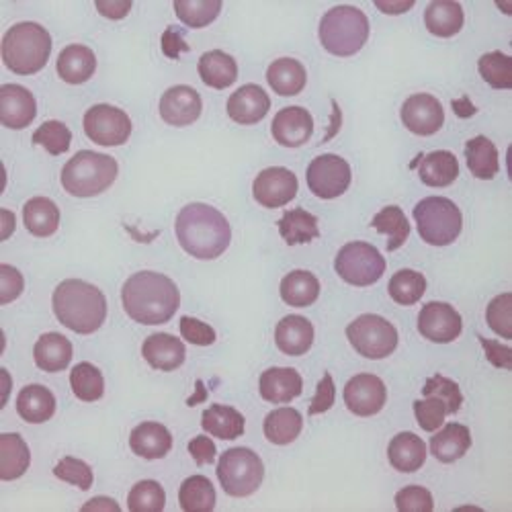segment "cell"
<instances>
[{
  "instance_id": "1",
  "label": "cell",
  "mask_w": 512,
  "mask_h": 512,
  "mask_svg": "<svg viewBox=\"0 0 512 512\" xmlns=\"http://www.w3.org/2000/svg\"><path fill=\"white\" fill-rule=\"evenodd\" d=\"M121 302L125 314L144 326L166 324L181 306L177 283L154 271H140L123 283Z\"/></svg>"
},
{
  "instance_id": "2",
  "label": "cell",
  "mask_w": 512,
  "mask_h": 512,
  "mask_svg": "<svg viewBox=\"0 0 512 512\" xmlns=\"http://www.w3.org/2000/svg\"><path fill=\"white\" fill-rule=\"evenodd\" d=\"M181 248L199 261L222 256L232 242V228L224 213L207 203L185 205L175 224Z\"/></svg>"
},
{
  "instance_id": "3",
  "label": "cell",
  "mask_w": 512,
  "mask_h": 512,
  "mask_svg": "<svg viewBox=\"0 0 512 512\" xmlns=\"http://www.w3.org/2000/svg\"><path fill=\"white\" fill-rule=\"evenodd\" d=\"M58 322L76 334L97 332L107 318V300L99 287L82 279L62 281L52 297Z\"/></svg>"
},
{
  "instance_id": "4",
  "label": "cell",
  "mask_w": 512,
  "mask_h": 512,
  "mask_svg": "<svg viewBox=\"0 0 512 512\" xmlns=\"http://www.w3.org/2000/svg\"><path fill=\"white\" fill-rule=\"evenodd\" d=\"M3 62L19 74L31 76L44 70L52 54V35L39 23H17L3 37Z\"/></svg>"
},
{
  "instance_id": "5",
  "label": "cell",
  "mask_w": 512,
  "mask_h": 512,
  "mask_svg": "<svg viewBox=\"0 0 512 512\" xmlns=\"http://www.w3.org/2000/svg\"><path fill=\"white\" fill-rule=\"evenodd\" d=\"M119 175V164L113 156L82 150L74 154L62 168V187L78 199H89L105 193Z\"/></svg>"
},
{
  "instance_id": "6",
  "label": "cell",
  "mask_w": 512,
  "mask_h": 512,
  "mask_svg": "<svg viewBox=\"0 0 512 512\" xmlns=\"http://www.w3.org/2000/svg\"><path fill=\"white\" fill-rule=\"evenodd\" d=\"M369 39L367 15L351 5L330 9L320 21V41L328 54L349 58L363 50Z\"/></svg>"
},
{
  "instance_id": "7",
  "label": "cell",
  "mask_w": 512,
  "mask_h": 512,
  "mask_svg": "<svg viewBox=\"0 0 512 512\" xmlns=\"http://www.w3.org/2000/svg\"><path fill=\"white\" fill-rule=\"evenodd\" d=\"M414 220L420 238L431 246H449L463 230L461 211L447 197L422 199L414 207Z\"/></svg>"
},
{
  "instance_id": "8",
  "label": "cell",
  "mask_w": 512,
  "mask_h": 512,
  "mask_svg": "<svg viewBox=\"0 0 512 512\" xmlns=\"http://www.w3.org/2000/svg\"><path fill=\"white\" fill-rule=\"evenodd\" d=\"M218 480L228 496L246 498L259 490L265 480L263 459L246 447L228 449L218 461Z\"/></svg>"
},
{
  "instance_id": "9",
  "label": "cell",
  "mask_w": 512,
  "mask_h": 512,
  "mask_svg": "<svg viewBox=\"0 0 512 512\" xmlns=\"http://www.w3.org/2000/svg\"><path fill=\"white\" fill-rule=\"evenodd\" d=\"M353 349L365 359H386L398 349V330L392 322L377 314H363L347 328Z\"/></svg>"
},
{
  "instance_id": "10",
  "label": "cell",
  "mask_w": 512,
  "mask_h": 512,
  "mask_svg": "<svg viewBox=\"0 0 512 512\" xmlns=\"http://www.w3.org/2000/svg\"><path fill=\"white\" fill-rule=\"evenodd\" d=\"M334 269L338 277L355 287H369L386 273V259L367 242H349L338 250Z\"/></svg>"
},
{
  "instance_id": "11",
  "label": "cell",
  "mask_w": 512,
  "mask_h": 512,
  "mask_svg": "<svg viewBox=\"0 0 512 512\" xmlns=\"http://www.w3.org/2000/svg\"><path fill=\"white\" fill-rule=\"evenodd\" d=\"M84 134L91 142L113 148L123 146L132 136V119L123 109L113 105H95L84 113Z\"/></svg>"
},
{
  "instance_id": "12",
  "label": "cell",
  "mask_w": 512,
  "mask_h": 512,
  "mask_svg": "<svg viewBox=\"0 0 512 512\" xmlns=\"http://www.w3.org/2000/svg\"><path fill=\"white\" fill-rule=\"evenodd\" d=\"M308 187L320 199H336L351 187V166L336 154H322L308 166Z\"/></svg>"
},
{
  "instance_id": "13",
  "label": "cell",
  "mask_w": 512,
  "mask_h": 512,
  "mask_svg": "<svg viewBox=\"0 0 512 512\" xmlns=\"http://www.w3.org/2000/svg\"><path fill=\"white\" fill-rule=\"evenodd\" d=\"M463 320L459 312L445 302L426 304L418 314V332L437 345H447L459 338Z\"/></svg>"
},
{
  "instance_id": "14",
  "label": "cell",
  "mask_w": 512,
  "mask_h": 512,
  "mask_svg": "<svg viewBox=\"0 0 512 512\" xmlns=\"http://www.w3.org/2000/svg\"><path fill=\"white\" fill-rule=\"evenodd\" d=\"M388 402V390L373 373H359L345 386V404L355 416H375Z\"/></svg>"
},
{
  "instance_id": "15",
  "label": "cell",
  "mask_w": 512,
  "mask_h": 512,
  "mask_svg": "<svg viewBox=\"0 0 512 512\" xmlns=\"http://www.w3.org/2000/svg\"><path fill=\"white\" fill-rule=\"evenodd\" d=\"M402 123L414 136H433L445 123V109L437 97L418 93L404 101Z\"/></svg>"
},
{
  "instance_id": "16",
  "label": "cell",
  "mask_w": 512,
  "mask_h": 512,
  "mask_svg": "<svg viewBox=\"0 0 512 512\" xmlns=\"http://www.w3.org/2000/svg\"><path fill=\"white\" fill-rule=\"evenodd\" d=\"M297 189H300V185H297V177L289 168L271 166V168H265L263 173H259V177L254 179L252 195L263 207L277 209L293 201L297 195Z\"/></svg>"
},
{
  "instance_id": "17",
  "label": "cell",
  "mask_w": 512,
  "mask_h": 512,
  "mask_svg": "<svg viewBox=\"0 0 512 512\" xmlns=\"http://www.w3.org/2000/svg\"><path fill=\"white\" fill-rule=\"evenodd\" d=\"M271 132L277 144L285 148H300L308 144L314 134L312 113L304 107H285L275 115Z\"/></svg>"
},
{
  "instance_id": "18",
  "label": "cell",
  "mask_w": 512,
  "mask_h": 512,
  "mask_svg": "<svg viewBox=\"0 0 512 512\" xmlns=\"http://www.w3.org/2000/svg\"><path fill=\"white\" fill-rule=\"evenodd\" d=\"M203 111L201 97L195 89L179 84V87L168 89L160 99V117L164 123L175 127L193 125Z\"/></svg>"
},
{
  "instance_id": "19",
  "label": "cell",
  "mask_w": 512,
  "mask_h": 512,
  "mask_svg": "<svg viewBox=\"0 0 512 512\" xmlns=\"http://www.w3.org/2000/svg\"><path fill=\"white\" fill-rule=\"evenodd\" d=\"M37 115V103L31 91L19 84L0 87V123L9 130H25Z\"/></svg>"
},
{
  "instance_id": "20",
  "label": "cell",
  "mask_w": 512,
  "mask_h": 512,
  "mask_svg": "<svg viewBox=\"0 0 512 512\" xmlns=\"http://www.w3.org/2000/svg\"><path fill=\"white\" fill-rule=\"evenodd\" d=\"M228 115L240 125H256L271 109V99L259 84H244L228 99Z\"/></svg>"
},
{
  "instance_id": "21",
  "label": "cell",
  "mask_w": 512,
  "mask_h": 512,
  "mask_svg": "<svg viewBox=\"0 0 512 512\" xmlns=\"http://www.w3.org/2000/svg\"><path fill=\"white\" fill-rule=\"evenodd\" d=\"M142 357L150 367L158 371H177L185 363L187 349L181 338L166 332H156L144 340Z\"/></svg>"
},
{
  "instance_id": "22",
  "label": "cell",
  "mask_w": 512,
  "mask_h": 512,
  "mask_svg": "<svg viewBox=\"0 0 512 512\" xmlns=\"http://www.w3.org/2000/svg\"><path fill=\"white\" fill-rule=\"evenodd\" d=\"M259 390L263 400L271 404H287L302 394L304 381L291 367H271L261 375Z\"/></svg>"
},
{
  "instance_id": "23",
  "label": "cell",
  "mask_w": 512,
  "mask_h": 512,
  "mask_svg": "<svg viewBox=\"0 0 512 512\" xmlns=\"http://www.w3.org/2000/svg\"><path fill=\"white\" fill-rule=\"evenodd\" d=\"M275 343L281 353L302 357L314 345V326L304 316H285L275 328Z\"/></svg>"
},
{
  "instance_id": "24",
  "label": "cell",
  "mask_w": 512,
  "mask_h": 512,
  "mask_svg": "<svg viewBox=\"0 0 512 512\" xmlns=\"http://www.w3.org/2000/svg\"><path fill=\"white\" fill-rule=\"evenodd\" d=\"M72 343L58 332H46L37 338L35 349H33V359L35 365L46 371V373H60L64 371L70 361H72Z\"/></svg>"
},
{
  "instance_id": "25",
  "label": "cell",
  "mask_w": 512,
  "mask_h": 512,
  "mask_svg": "<svg viewBox=\"0 0 512 512\" xmlns=\"http://www.w3.org/2000/svg\"><path fill=\"white\" fill-rule=\"evenodd\" d=\"M130 447L142 459H162L173 449V435L160 422H142L130 435Z\"/></svg>"
},
{
  "instance_id": "26",
  "label": "cell",
  "mask_w": 512,
  "mask_h": 512,
  "mask_svg": "<svg viewBox=\"0 0 512 512\" xmlns=\"http://www.w3.org/2000/svg\"><path fill=\"white\" fill-rule=\"evenodd\" d=\"M58 76L68 84H84L97 70V56L91 48L72 44L58 56Z\"/></svg>"
},
{
  "instance_id": "27",
  "label": "cell",
  "mask_w": 512,
  "mask_h": 512,
  "mask_svg": "<svg viewBox=\"0 0 512 512\" xmlns=\"http://www.w3.org/2000/svg\"><path fill=\"white\" fill-rule=\"evenodd\" d=\"M269 87L281 97H295L306 89L308 72L302 62L293 58H279L267 70Z\"/></svg>"
},
{
  "instance_id": "28",
  "label": "cell",
  "mask_w": 512,
  "mask_h": 512,
  "mask_svg": "<svg viewBox=\"0 0 512 512\" xmlns=\"http://www.w3.org/2000/svg\"><path fill=\"white\" fill-rule=\"evenodd\" d=\"M197 68H199L201 80L207 84L209 89L224 91V89L232 87V84L238 78V64H236V60L230 54L222 52V50L205 52L199 58V66Z\"/></svg>"
},
{
  "instance_id": "29",
  "label": "cell",
  "mask_w": 512,
  "mask_h": 512,
  "mask_svg": "<svg viewBox=\"0 0 512 512\" xmlns=\"http://www.w3.org/2000/svg\"><path fill=\"white\" fill-rule=\"evenodd\" d=\"M201 426L203 431L218 437L222 441H234L238 437L244 435V426L246 420L244 416L232 408V406H224V404H213L209 406L203 416H201Z\"/></svg>"
},
{
  "instance_id": "30",
  "label": "cell",
  "mask_w": 512,
  "mask_h": 512,
  "mask_svg": "<svg viewBox=\"0 0 512 512\" xmlns=\"http://www.w3.org/2000/svg\"><path fill=\"white\" fill-rule=\"evenodd\" d=\"M17 412L29 424H44L56 414V398L46 386L33 383L19 392Z\"/></svg>"
},
{
  "instance_id": "31",
  "label": "cell",
  "mask_w": 512,
  "mask_h": 512,
  "mask_svg": "<svg viewBox=\"0 0 512 512\" xmlns=\"http://www.w3.org/2000/svg\"><path fill=\"white\" fill-rule=\"evenodd\" d=\"M420 181L429 187H449L459 177V162L455 154L447 150H437L418 160Z\"/></svg>"
},
{
  "instance_id": "32",
  "label": "cell",
  "mask_w": 512,
  "mask_h": 512,
  "mask_svg": "<svg viewBox=\"0 0 512 512\" xmlns=\"http://www.w3.org/2000/svg\"><path fill=\"white\" fill-rule=\"evenodd\" d=\"M472 447V433L465 424L449 422L431 439V453L441 463H455Z\"/></svg>"
},
{
  "instance_id": "33",
  "label": "cell",
  "mask_w": 512,
  "mask_h": 512,
  "mask_svg": "<svg viewBox=\"0 0 512 512\" xmlns=\"http://www.w3.org/2000/svg\"><path fill=\"white\" fill-rule=\"evenodd\" d=\"M465 13L455 0H433L424 11V25L435 37H453L463 29Z\"/></svg>"
},
{
  "instance_id": "34",
  "label": "cell",
  "mask_w": 512,
  "mask_h": 512,
  "mask_svg": "<svg viewBox=\"0 0 512 512\" xmlns=\"http://www.w3.org/2000/svg\"><path fill=\"white\" fill-rule=\"evenodd\" d=\"M388 459L402 474H414L426 461V443L414 433H400L390 441Z\"/></svg>"
},
{
  "instance_id": "35",
  "label": "cell",
  "mask_w": 512,
  "mask_h": 512,
  "mask_svg": "<svg viewBox=\"0 0 512 512\" xmlns=\"http://www.w3.org/2000/svg\"><path fill=\"white\" fill-rule=\"evenodd\" d=\"M31 463V453L25 439L17 433L0 435V480H19Z\"/></svg>"
},
{
  "instance_id": "36",
  "label": "cell",
  "mask_w": 512,
  "mask_h": 512,
  "mask_svg": "<svg viewBox=\"0 0 512 512\" xmlns=\"http://www.w3.org/2000/svg\"><path fill=\"white\" fill-rule=\"evenodd\" d=\"M25 228L37 238H50L60 228V209L48 197H33L23 207Z\"/></svg>"
},
{
  "instance_id": "37",
  "label": "cell",
  "mask_w": 512,
  "mask_h": 512,
  "mask_svg": "<svg viewBox=\"0 0 512 512\" xmlns=\"http://www.w3.org/2000/svg\"><path fill=\"white\" fill-rule=\"evenodd\" d=\"M320 295V281L310 271H291L281 281V300L291 308H308Z\"/></svg>"
},
{
  "instance_id": "38",
  "label": "cell",
  "mask_w": 512,
  "mask_h": 512,
  "mask_svg": "<svg viewBox=\"0 0 512 512\" xmlns=\"http://www.w3.org/2000/svg\"><path fill=\"white\" fill-rule=\"evenodd\" d=\"M465 160L467 168L476 179L490 181L498 175L500 162H498V150L492 140L486 136H476L465 144Z\"/></svg>"
},
{
  "instance_id": "39",
  "label": "cell",
  "mask_w": 512,
  "mask_h": 512,
  "mask_svg": "<svg viewBox=\"0 0 512 512\" xmlns=\"http://www.w3.org/2000/svg\"><path fill=\"white\" fill-rule=\"evenodd\" d=\"M279 234L289 246H300L316 240L320 236L318 230V218L312 216L310 211L297 207L291 211H285L283 218L279 220Z\"/></svg>"
},
{
  "instance_id": "40",
  "label": "cell",
  "mask_w": 512,
  "mask_h": 512,
  "mask_svg": "<svg viewBox=\"0 0 512 512\" xmlns=\"http://www.w3.org/2000/svg\"><path fill=\"white\" fill-rule=\"evenodd\" d=\"M304 429V418L295 408H279L265 418V437L273 445H289L300 437Z\"/></svg>"
},
{
  "instance_id": "41",
  "label": "cell",
  "mask_w": 512,
  "mask_h": 512,
  "mask_svg": "<svg viewBox=\"0 0 512 512\" xmlns=\"http://www.w3.org/2000/svg\"><path fill=\"white\" fill-rule=\"evenodd\" d=\"M371 226L379 232L388 236V250L394 252L400 246H404V242L410 236V222L406 218V213L402 211V207L398 205H388L383 207L377 216L373 218Z\"/></svg>"
},
{
  "instance_id": "42",
  "label": "cell",
  "mask_w": 512,
  "mask_h": 512,
  "mask_svg": "<svg viewBox=\"0 0 512 512\" xmlns=\"http://www.w3.org/2000/svg\"><path fill=\"white\" fill-rule=\"evenodd\" d=\"M179 504L185 512H209L216 508V488L205 476H191L181 484Z\"/></svg>"
},
{
  "instance_id": "43",
  "label": "cell",
  "mask_w": 512,
  "mask_h": 512,
  "mask_svg": "<svg viewBox=\"0 0 512 512\" xmlns=\"http://www.w3.org/2000/svg\"><path fill=\"white\" fill-rule=\"evenodd\" d=\"M70 386L78 400L97 402L105 394V379L99 367L93 363H78L70 371Z\"/></svg>"
},
{
  "instance_id": "44",
  "label": "cell",
  "mask_w": 512,
  "mask_h": 512,
  "mask_svg": "<svg viewBox=\"0 0 512 512\" xmlns=\"http://www.w3.org/2000/svg\"><path fill=\"white\" fill-rule=\"evenodd\" d=\"M177 17L193 29L211 25L222 13V0H175Z\"/></svg>"
},
{
  "instance_id": "45",
  "label": "cell",
  "mask_w": 512,
  "mask_h": 512,
  "mask_svg": "<svg viewBox=\"0 0 512 512\" xmlns=\"http://www.w3.org/2000/svg\"><path fill=\"white\" fill-rule=\"evenodd\" d=\"M388 291L396 304L414 306L416 302L422 300V295L426 291V277L418 271L402 269L390 279Z\"/></svg>"
},
{
  "instance_id": "46",
  "label": "cell",
  "mask_w": 512,
  "mask_h": 512,
  "mask_svg": "<svg viewBox=\"0 0 512 512\" xmlns=\"http://www.w3.org/2000/svg\"><path fill=\"white\" fill-rule=\"evenodd\" d=\"M478 70L492 89H500V91L512 89V58L510 56L502 52L484 54L478 62Z\"/></svg>"
},
{
  "instance_id": "47",
  "label": "cell",
  "mask_w": 512,
  "mask_h": 512,
  "mask_svg": "<svg viewBox=\"0 0 512 512\" xmlns=\"http://www.w3.org/2000/svg\"><path fill=\"white\" fill-rule=\"evenodd\" d=\"M166 494L164 488L154 480L138 482L127 496V508L132 512H160L164 510Z\"/></svg>"
},
{
  "instance_id": "48",
  "label": "cell",
  "mask_w": 512,
  "mask_h": 512,
  "mask_svg": "<svg viewBox=\"0 0 512 512\" xmlns=\"http://www.w3.org/2000/svg\"><path fill=\"white\" fill-rule=\"evenodd\" d=\"M31 142L37 146H44L52 156H60L68 152L72 142V132L62 121H46L37 127Z\"/></svg>"
},
{
  "instance_id": "49",
  "label": "cell",
  "mask_w": 512,
  "mask_h": 512,
  "mask_svg": "<svg viewBox=\"0 0 512 512\" xmlns=\"http://www.w3.org/2000/svg\"><path fill=\"white\" fill-rule=\"evenodd\" d=\"M54 476L66 484H72L80 488L82 492H87L93 488L95 474L89 463H84L82 459L76 457H64L60 463L54 467Z\"/></svg>"
},
{
  "instance_id": "50",
  "label": "cell",
  "mask_w": 512,
  "mask_h": 512,
  "mask_svg": "<svg viewBox=\"0 0 512 512\" xmlns=\"http://www.w3.org/2000/svg\"><path fill=\"white\" fill-rule=\"evenodd\" d=\"M422 396H435L443 400L447 406V414H457L463 404V394L457 383L443 375H433L429 381H426L422 388Z\"/></svg>"
},
{
  "instance_id": "51",
  "label": "cell",
  "mask_w": 512,
  "mask_h": 512,
  "mask_svg": "<svg viewBox=\"0 0 512 512\" xmlns=\"http://www.w3.org/2000/svg\"><path fill=\"white\" fill-rule=\"evenodd\" d=\"M414 414H416L420 429L426 433H433V431H439L445 424L447 406L443 400H439L435 396H424L422 400L414 402Z\"/></svg>"
},
{
  "instance_id": "52",
  "label": "cell",
  "mask_w": 512,
  "mask_h": 512,
  "mask_svg": "<svg viewBox=\"0 0 512 512\" xmlns=\"http://www.w3.org/2000/svg\"><path fill=\"white\" fill-rule=\"evenodd\" d=\"M486 320L496 334H500L506 340L512 338V295L510 293H502L494 297L486 310Z\"/></svg>"
},
{
  "instance_id": "53",
  "label": "cell",
  "mask_w": 512,
  "mask_h": 512,
  "mask_svg": "<svg viewBox=\"0 0 512 512\" xmlns=\"http://www.w3.org/2000/svg\"><path fill=\"white\" fill-rule=\"evenodd\" d=\"M396 508L400 512H431L435 508L433 494L422 486H406L396 494Z\"/></svg>"
},
{
  "instance_id": "54",
  "label": "cell",
  "mask_w": 512,
  "mask_h": 512,
  "mask_svg": "<svg viewBox=\"0 0 512 512\" xmlns=\"http://www.w3.org/2000/svg\"><path fill=\"white\" fill-rule=\"evenodd\" d=\"M179 326H181L183 338L187 340V343H191V345L209 347V345L216 343V330H213L209 324L197 320V318L183 316Z\"/></svg>"
},
{
  "instance_id": "55",
  "label": "cell",
  "mask_w": 512,
  "mask_h": 512,
  "mask_svg": "<svg viewBox=\"0 0 512 512\" xmlns=\"http://www.w3.org/2000/svg\"><path fill=\"white\" fill-rule=\"evenodd\" d=\"M23 289H25L23 275L11 265H0V304L7 306L15 302L23 293Z\"/></svg>"
},
{
  "instance_id": "56",
  "label": "cell",
  "mask_w": 512,
  "mask_h": 512,
  "mask_svg": "<svg viewBox=\"0 0 512 512\" xmlns=\"http://www.w3.org/2000/svg\"><path fill=\"white\" fill-rule=\"evenodd\" d=\"M334 398H336V388H334V381L330 373H324L322 381L318 383V390L316 396L310 404V416L316 414H324L326 410H330L334 406Z\"/></svg>"
},
{
  "instance_id": "57",
  "label": "cell",
  "mask_w": 512,
  "mask_h": 512,
  "mask_svg": "<svg viewBox=\"0 0 512 512\" xmlns=\"http://www.w3.org/2000/svg\"><path fill=\"white\" fill-rule=\"evenodd\" d=\"M162 52L166 58L177 60L181 56V52H189L187 41L183 39V31L175 25H170L164 35H162Z\"/></svg>"
},
{
  "instance_id": "58",
  "label": "cell",
  "mask_w": 512,
  "mask_h": 512,
  "mask_svg": "<svg viewBox=\"0 0 512 512\" xmlns=\"http://www.w3.org/2000/svg\"><path fill=\"white\" fill-rule=\"evenodd\" d=\"M189 453H191V457L195 459L197 465H209V463L216 461L218 449H216V443H213L209 437L199 435V437L191 439Z\"/></svg>"
},
{
  "instance_id": "59",
  "label": "cell",
  "mask_w": 512,
  "mask_h": 512,
  "mask_svg": "<svg viewBox=\"0 0 512 512\" xmlns=\"http://www.w3.org/2000/svg\"><path fill=\"white\" fill-rule=\"evenodd\" d=\"M97 11L111 21H121L123 17H127V13L132 11V3L130 0H97Z\"/></svg>"
},
{
  "instance_id": "60",
  "label": "cell",
  "mask_w": 512,
  "mask_h": 512,
  "mask_svg": "<svg viewBox=\"0 0 512 512\" xmlns=\"http://www.w3.org/2000/svg\"><path fill=\"white\" fill-rule=\"evenodd\" d=\"M480 343L490 359V363L494 367H502V369H510V349L504 347V345H498L494 343V340H488L484 336H480Z\"/></svg>"
},
{
  "instance_id": "61",
  "label": "cell",
  "mask_w": 512,
  "mask_h": 512,
  "mask_svg": "<svg viewBox=\"0 0 512 512\" xmlns=\"http://www.w3.org/2000/svg\"><path fill=\"white\" fill-rule=\"evenodd\" d=\"M375 7L386 15H402L414 7V0H406V3H388V0H375Z\"/></svg>"
},
{
  "instance_id": "62",
  "label": "cell",
  "mask_w": 512,
  "mask_h": 512,
  "mask_svg": "<svg viewBox=\"0 0 512 512\" xmlns=\"http://www.w3.org/2000/svg\"><path fill=\"white\" fill-rule=\"evenodd\" d=\"M0 220H3V224H5V228H3V240H9L11 238V234H13V230H15V216L13 213L9 211V209H0Z\"/></svg>"
},
{
  "instance_id": "63",
  "label": "cell",
  "mask_w": 512,
  "mask_h": 512,
  "mask_svg": "<svg viewBox=\"0 0 512 512\" xmlns=\"http://www.w3.org/2000/svg\"><path fill=\"white\" fill-rule=\"evenodd\" d=\"M84 510H91V508H109V510H119V504L115 502V500H111V498H93L91 502H87L82 506Z\"/></svg>"
}]
</instances>
